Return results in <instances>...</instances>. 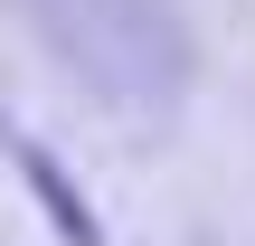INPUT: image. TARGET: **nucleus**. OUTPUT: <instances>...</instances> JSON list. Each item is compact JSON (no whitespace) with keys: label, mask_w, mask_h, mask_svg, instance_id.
<instances>
[{"label":"nucleus","mask_w":255,"mask_h":246,"mask_svg":"<svg viewBox=\"0 0 255 246\" xmlns=\"http://www.w3.org/2000/svg\"><path fill=\"white\" fill-rule=\"evenodd\" d=\"M38 38L114 104H180L189 85V28H180V0H28Z\"/></svg>","instance_id":"obj_1"},{"label":"nucleus","mask_w":255,"mask_h":246,"mask_svg":"<svg viewBox=\"0 0 255 246\" xmlns=\"http://www.w3.org/2000/svg\"><path fill=\"white\" fill-rule=\"evenodd\" d=\"M19 171H28V199H38V209L57 218V237H66V246H104V228H95V209L76 199V180H66V171H57V161H47L38 142H19Z\"/></svg>","instance_id":"obj_2"}]
</instances>
